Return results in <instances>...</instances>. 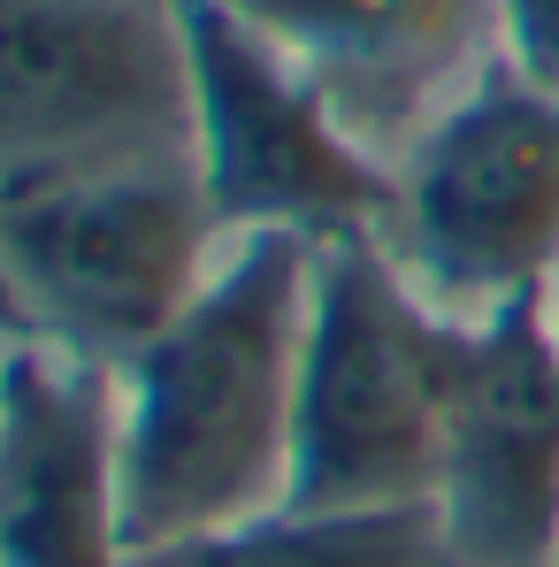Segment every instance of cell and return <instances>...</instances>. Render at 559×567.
<instances>
[{
    "instance_id": "12",
    "label": "cell",
    "mask_w": 559,
    "mask_h": 567,
    "mask_svg": "<svg viewBox=\"0 0 559 567\" xmlns=\"http://www.w3.org/2000/svg\"><path fill=\"white\" fill-rule=\"evenodd\" d=\"M0 338H31V322H23V307H15L8 277H0Z\"/></svg>"
},
{
    "instance_id": "3",
    "label": "cell",
    "mask_w": 559,
    "mask_h": 567,
    "mask_svg": "<svg viewBox=\"0 0 559 567\" xmlns=\"http://www.w3.org/2000/svg\"><path fill=\"white\" fill-rule=\"evenodd\" d=\"M375 246L445 322L483 330L559 291V93L498 62L398 162Z\"/></svg>"
},
{
    "instance_id": "10",
    "label": "cell",
    "mask_w": 559,
    "mask_h": 567,
    "mask_svg": "<svg viewBox=\"0 0 559 567\" xmlns=\"http://www.w3.org/2000/svg\"><path fill=\"white\" fill-rule=\"evenodd\" d=\"M131 567H453L429 506H269L230 529L146 545Z\"/></svg>"
},
{
    "instance_id": "8",
    "label": "cell",
    "mask_w": 559,
    "mask_h": 567,
    "mask_svg": "<svg viewBox=\"0 0 559 567\" xmlns=\"http://www.w3.org/2000/svg\"><path fill=\"white\" fill-rule=\"evenodd\" d=\"M383 169L506 62V0H230Z\"/></svg>"
},
{
    "instance_id": "6",
    "label": "cell",
    "mask_w": 559,
    "mask_h": 567,
    "mask_svg": "<svg viewBox=\"0 0 559 567\" xmlns=\"http://www.w3.org/2000/svg\"><path fill=\"white\" fill-rule=\"evenodd\" d=\"M191 54V162L222 238H361L383 223L391 169L353 146L322 93L230 0H177Z\"/></svg>"
},
{
    "instance_id": "7",
    "label": "cell",
    "mask_w": 559,
    "mask_h": 567,
    "mask_svg": "<svg viewBox=\"0 0 559 567\" xmlns=\"http://www.w3.org/2000/svg\"><path fill=\"white\" fill-rule=\"evenodd\" d=\"M545 307L460 346L429 491L453 567H559V338Z\"/></svg>"
},
{
    "instance_id": "11",
    "label": "cell",
    "mask_w": 559,
    "mask_h": 567,
    "mask_svg": "<svg viewBox=\"0 0 559 567\" xmlns=\"http://www.w3.org/2000/svg\"><path fill=\"white\" fill-rule=\"evenodd\" d=\"M506 62L559 93V0H506Z\"/></svg>"
},
{
    "instance_id": "5",
    "label": "cell",
    "mask_w": 559,
    "mask_h": 567,
    "mask_svg": "<svg viewBox=\"0 0 559 567\" xmlns=\"http://www.w3.org/2000/svg\"><path fill=\"white\" fill-rule=\"evenodd\" d=\"M191 154L177 0H0V192Z\"/></svg>"
},
{
    "instance_id": "13",
    "label": "cell",
    "mask_w": 559,
    "mask_h": 567,
    "mask_svg": "<svg viewBox=\"0 0 559 567\" xmlns=\"http://www.w3.org/2000/svg\"><path fill=\"white\" fill-rule=\"evenodd\" d=\"M545 315H552V338H559V291H552V307H545Z\"/></svg>"
},
{
    "instance_id": "4",
    "label": "cell",
    "mask_w": 559,
    "mask_h": 567,
    "mask_svg": "<svg viewBox=\"0 0 559 567\" xmlns=\"http://www.w3.org/2000/svg\"><path fill=\"white\" fill-rule=\"evenodd\" d=\"M222 223L191 154L100 162L0 192V277L31 338L131 369L222 261Z\"/></svg>"
},
{
    "instance_id": "2",
    "label": "cell",
    "mask_w": 559,
    "mask_h": 567,
    "mask_svg": "<svg viewBox=\"0 0 559 567\" xmlns=\"http://www.w3.org/2000/svg\"><path fill=\"white\" fill-rule=\"evenodd\" d=\"M467 330L361 238L314 254L291 506H429Z\"/></svg>"
},
{
    "instance_id": "1",
    "label": "cell",
    "mask_w": 559,
    "mask_h": 567,
    "mask_svg": "<svg viewBox=\"0 0 559 567\" xmlns=\"http://www.w3.org/2000/svg\"><path fill=\"white\" fill-rule=\"evenodd\" d=\"M314 238H230L185 315L123 369L131 553L253 522L291 498Z\"/></svg>"
},
{
    "instance_id": "14",
    "label": "cell",
    "mask_w": 559,
    "mask_h": 567,
    "mask_svg": "<svg viewBox=\"0 0 559 567\" xmlns=\"http://www.w3.org/2000/svg\"><path fill=\"white\" fill-rule=\"evenodd\" d=\"M8 346H15V338H0V361H8Z\"/></svg>"
},
{
    "instance_id": "9",
    "label": "cell",
    "mask_w": 559,
    "mask_h": 567,
    "mask_svg": "<svg viewBox=\"0 0 559 567\" xmlns=\"http://www.w3.org/2000/svg\"><path fill=\"white\" fill-rule=\"evenodd\" d=\"M0 567H131L123 377L54 338L0 361Z\"/></svg>"
}]
</instances>
